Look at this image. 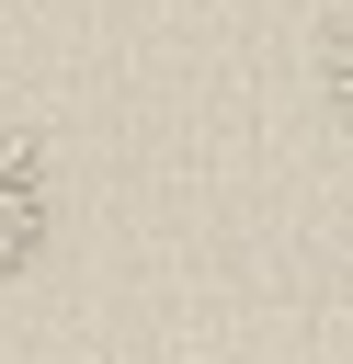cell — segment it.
<instances>
[{"label": "cell", "instance_id": "obj_1", "mask_svg": "<svg viewBox=\"0 0 353 364\" xmlns=\"http://www.w3.org/2000/svg\"><path fill=\"white\" fill-rule=\"evenodd\" d=\"M46 228H57V182H46V148L23 136V125H0V284L46 250Z\"/></svg>", "mask_w": 353, "mask_h": 364}, {"label": "cell", "instance_id": "obj_2", "mask_svg": "<svg viewBox=\"0 0 353 364\" xmlns=\"http://www.w3.org/2000/svg\"><path fill=\"white\" fill-rule=\"evenodd\" d=\"M319 91H330V114L353 136V11H330V34H319Z\"/></svg>", "mask_w": 353, "mask_h": 364}]
</instances>
